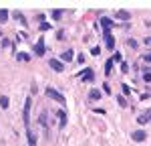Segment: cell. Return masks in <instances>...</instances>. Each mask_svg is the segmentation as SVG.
Here are the masks:
<instances>
[{
  "label": "cell",
  "mask_w": 151,
  "mask_h": 146,
  "mask_svg": "<svg viewBox=\"0 0 151 146\" xmlns=\"http://www.w3.org/2000/svg\"><path fill=\"white\" fill-rule=\"evenodd\" d=\"M30 106H32V101H30V97H26L24 110H22V118H24V126L26 128H30Z\"/></svg>",
  "instance_id": "6da1fadb"
},
{
  "label": "cell",
  "mask_w": 151,
  "mask_h": 146,
  "mask_svg": "<svg viewBox=\"0 0 151 146\" xmlns=\"http://www.w3.org/2000/svg\"><path fill=\"white\" fill-rule=\"evenodd\" d=\"M47 96L52 97V99H57L58 104H65V96H63L60 91H57V89H52V87H47Z\"/></svg>",
  "instance_id": "7a4b0ae2"
},
{
  "label": "cell",
  "mask_w": 151,
  "mask_h": 146,
  "mask_svg": "<svg viewBox=\"0 0 151 146\" xmlns=\"http://www.w3.org/2000/svg\"><path fill=\"white\" fill-rule=\"evenodd\" d=\"M149 120H151V108H147L145 112H141L139 116H137V122L139 124H147Z\"/></svg>",
  "instance_id": "3957f363"
},
{
  "label": "cell",
  "mask_w": 151,
  "mask_h": 146,
  "mask_svg": "<svg viewBox=\"0 0 151 146\" xmlns=\"http://www.w3.org/2000/svg\"><path fill=\"white\" fill-rule=\"evenodd\" d=\"M48 65H50V69H55V71H65V65H63V61H58V59H50L48 61Z\"/></svg>",
  "instance_id": "277c9868"
},
{
  "label": "cell",
  "mask_w": 151,
  "mask_h": 146,
  "mask_svg": "<svg viewBox=\"0 0 151 146\" xmlns=\"http://www.w3.org/2000/svg\"><path fill=\"white\" fill-rule=\"evenodd\" d=\"M79 77H81L83 81H93V79H95V73L91 71V69H85L83 73H79Z\"/></svg>",
  "instance_id": "5b68a950"
},
{
  "label": "cell",
  "mask_w": 151,
  "mask_h": 146,
  "mask_svg": "<svg viewBox=\"0 0 151 146\" xmlns=\"http://www.w3.org/2000/svg\"><path fill=\"white\" fill-rule=\"evenodd\" d=\"M105 45H107V49L115 47V36L111 35V33H105Z\"/></svg>",
  "instance_id": "8992f818"
},
{
  "label": "cell",
  "mask_w": 151,
  "mask_h": 146,
  "mask_svg": "<svg viewBox=\"0 0 151 146\" xmlns=\"http://www.w3.org/2000/svg\"><path fill=\"white\" fill-rule=\"evenodd\" d=\"M45 49H47V47H45V41L40 39V41H38V43L35 45V53H36V55H40V57H42V55H45Z\"/></svg>",
  "instance_id": "52a82bcc"
},
{
  "label": "cell",
  "mask_w": 151,
  "mask_h": 146,
  "mask_svg": "<svg viewBox=\"0 0 151 146\" xmlns=\"http://www.w3.org/2000/svg\"><path fill=\"white\" fill-rule=\"evenodd\" d=\"M131 138H133L135 142H143V140H145V132H143V130H135V132L131 134Z\"/></svg>",
  "instance_id": "ba28073f"
},
{
  "label": "cell",
  "mask_w": 151,
  "mask_h": 146,
  "mask_svg": "<svg viewBox=\"0 0 151 146\" xmlns=\"http://www.w3.org/2000/svg\"><path fill=\"white\" fill-rule=\"evenodd\" d=\"M26 136H28V144L30 146H36V134L30 130V128H26Z\"/></svg>",
  "instance_id": "9c48e42d"
},
{
  "label": "cell",
  "mask_w": 151,
  "mask_h": 146,
  "mask_svg": "<svg viewBox=\"0 0 151 146\" xmlns=\"http://www.w3.org/2000/svg\"><path fill=\"white\" fill-rule=\"evenodd\" d=\"M101 26H103V31H105V33H109V28L113 26V23H111L109 18H101Z\"/></svg>",
  "instance_id": "30bf717a"
},
{
  "label": "cell",
  "mask_w": 151,
  "mask_h": 146,
  "mask_svg": "<svg viewBox=\"0 0 151 146\" xmlns=\"http://www.w3.org/2000/svg\"><path fill=\"white\" fill-rule=\"evenodd\" d=\"M117 16H119L121 20H129V18H131V14H129L127 10H117Z\"/></svg>",
  "instance_id": "8fae6325"
},
{
  "label": "cell",
  "mask_w": 151,
  "mask_h": 146,
  "mask_svg": "<svg viewBox=\"0 0 151 146\" xmlns=\"http://www.w3.org/2000/svg\"><path fill=\"white\" fill-rule=\"evenodd\" d=\"M38 122H40V126H45V128H47V112H45V110L40 112V116H38Z\"/></svg>",
  "instance_id": "7c38bea8"
},
{
  "label": "cell",
  "mask_w": 151,
  "mask_h": 146,
  "mask_svg": "<svg viewBox=\"0 0 151 146\" xmlns=\"http://www.w3.org/2000/svg\"><path fill=\"white\" fill-rule=\"evenodd\" d=\"M6 20H8V10L0 8V23H6Z\"/></svg>",
  "instance_id": "4fadbf2b"
},
{
  "label": "cell",
  "mask_w": 151,
  "mask_h": 146,
  "mask_svg": "<svg viewBox=\"0 0 151 146\" xmlns=\"http://www.w3.org/2000/svg\"><path fill=\"white\" fill-rule=\"evenodd\" d=\"M12 16H14L16 20H20V23H22V24H26V18H24V16H22V12H18V10H16V12H12Z\"/></svg>",
  "instance_id": "5bb4252c"
},
{
  "label": "cell",
  "mask_w": 151,
  "mask_h": 146,
  "mask_svg": "<svg viewBox=\"0 0 151 146\" xmlns=\"http://www.w3.org/2000/svg\"><path fill=\"white\" fill-rule=\"evenodd\" d=\"M89 97H91V99H95V101H97V99H99V97H101V91H99V89H91V93H89Z\"/></svg>",
  "instance_id": "9a60e30c"
},
{
  "label": "cell",
  "mask_w": 151,
  "mask_h": 146,
  "mask_svg": "<svg viewBox=\"0 0 151 146\" xmlns=\"http://www.w3.org/2000/svg\"><path fill=\"white\" fill-rule=\"evenodd\" d=\"M113 63H115V61H113V59H109V61H107V63H105V73H107V75L111 73V69H113Z\"/></svg>",
  "instance_id": "2e32d148"
},
{
  "label": "cell",
  "mask_w": 151,
  "mask_h": 146,
  "mask_svg": "<svg viewBox=\"0 0 151 146\" xmlns=\"http://www.w3.org/2000/svg\"><path fill=\"white\" fill-rule=\"evenodd\" d=\"M57 116L60 118V128H63V126L67 124V116H65V112H57Z\"/></svg>",
  "instance_id": "e0dca14e"
},
{
  "label": "cell",
  "mask_w": 151,
  "mask_h": 146,
  "mask_svg": "<svg viewBox=\"0 0 151 146\" xmlns=\"http://www.w3.org/2000/svg\"><path fill=\"white\" fill-rule=\"evenodd\" d=\"M0 106H2L4 110H6L8 106H10V104H8V97H6V96H2V97H0Z\"/></svg>",
  "instance_id": "ac0fdd59"
},
{
  "label": "cell",
  "mask_w": 151,
  "mask_h": 146,
  "mask_svg": "<svg viewBox=\"0 0 151 146\" xmlns=\"http://www.w3.org/2000/svg\"><path fill=\"white\" fill-rule=\"evenodd\" d=\"M16 59H18V61H28V59H30V55H26V53H18Z\"/></svg>",
  "instance_id": "d6986e66"
},
{
  "label": "cell",
  "mask_w": 151,
  "mask_h": 146,
  "mask_svg": "<svg viewBox=\"0 0 151 146\" xmlns=\"http://www.w3.org/2000/svg\"><path fill=\"white\" fill-rule=\"evenodd\" d=\"M73 59V51H65L63 53V61H70Z\"/></svg>",
  "instance_id": "ffe728a7"
},
{
  "label": "cell",
  "mask_w": 151,
  "mask_h": 146,
  "mask_svg": "<svg viewBox=\"0 0 151 146\" xmlns=\"http://www.w3.org/2000/svg\"><path fill=\"white\" fill-rule=\"evenodd\" d=\"M117 101H119V106H121V108H125V106H127V99H125L123 96H119V97H117Z\"/></svg>",
  "instance_id": "44dd1931"
},
{
  "label": "cell",
  "mask_w": 151,
  "mask_h": 146,
  "mask_svg": "<svg viewBox=\"0 0 151 146\" xmlns=\"http://www.w3.org/2000/svg\"><path fill=\"white\" fill-rule=\"evenodd\" d=\"M143 79H145V81H151V73H149V69H143Z\"/></svg>",
  "instance_id": "7402d4cb"
},
{
  "label": "cell",
  "mask_w": 151,
  "mask_h": 146,
  "mask_svg": "<svg viewBox=\"0 0 151 146\" xmlns=\"http://www.w3.org/2000/svg\"><path fill=\"white\" fill-rule=\"evenodd\" d=\"M60 16H63V12H60V10H52V18H57V20H58Z\"/></svg>",
  "instance_id": "603a6c76"
},
{
  "label": "cell",
  "mask_w": 151,
  "mask_h": 146,
  "mask_svg": "<svg viewBox=\"0 0 151 146\" xmlns=\"http://www.w3.org/2000/svg\"><path fill=\"white\" fill-rule=\"evenodd\" d=\"M50 28V24L48 23H40V31H48Z\"/></svg>",
  "instance_id": "cb8c5ba5"
},
{
  "label": "cell",
  "mask_w": 151,
  "mask_h": 146,
  "mask_svg": "<svg viewBox=\"0 0 151 146\" xmlns=\"http://www.w3.org/2000/svg\"><path fill=\"white\" fill-rule=\"evenodd\" d=\"M127 69H129V65L125 63V61H123V63H121V71H123V73H127Z\"/></svg>",
  "instance_id": "d4e9b609"
},
{
  "label": "cell",
  "mask_w": 151,
  "mask_h": 146,
  "mask_svg": "<svg viewBox=\"0 0 151 146\" xmlns=\"http://www.w3.org/2000/svg\"><path fill=\"white\" fill-rule=\"evenodd\" d=\"M143 59L147 61V63H151V53H147V55H145V57H143Z\"/></svg>",
  "instance_id": "484cf974"
},
{
  "label": "cell",
  "mask_w": 151,
  "mask_h": 146,
  "mask_svg": "<svg viewBox=\"0 0 151 146\" xmlns=\"http://www.w3.org/2000/svg\"><path fill=\"white\" fill-rule=\"evenodd\" d=\"M145 43H149V45H151V36H149V39H145Z\"/></svg>",
  "instance_id": "4316f807"
}]
</instances>
